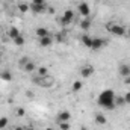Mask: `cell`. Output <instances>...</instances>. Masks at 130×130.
<instances>
[{"mask_svg":"<svg viewBox=\"0 0 130 130\" xmlns=\"http://www.w3.org/2000/svg\"><path fill=\"white\" fill-rule=\"evenodd\" d=\"M29 61H30V59H29L27 56H23V58H20V61H18V67H20V68L23 70V68H24V65L27 64Z\"/></svg>","mask_w":130,"mask_h":130,"instance_id":"obj_24","label":"cell"},{"mask_svg":"<svg viewBox=\"0 0 130 130\" xmlns=\"http://www.w3.org/2000/svg\"><path fill=\"white\" fill-rule=\"evenodd\" d=\"M59 124V130H70L71 126H70V121H65V123H58Z\"/></svg>","mask_w":130,"mask_h":130,"instance_id":"obj_26","label":"cell"},{"mask_svg":"<svg viewBox=\"0 0 130 130\" xmlns=\"http://www.w3.org/2000/svg\"><path fill=\"white\" fill-rule=\"evenodd\" d=\"M126 36L130 39V27H127V29H126Z\"/></svg>","mask_w":130,"mask_h":130,"instance_id":"obj_34","label":"cell"},{"mask_svg":"<svg viewBox=\"0 0 130 130\" xmlns=\"http://www.w3.org/2000/svg\"><path fill=\"white\" fill-rule=\"evenodd\" d=\"M35 33H36V36H38V38H42V36L50 35V32H48V29H47V27H36Z\"/></svg>","mask_w":130,"mask_h":130,"instance_id":"obj_18","label":"cell"},{"mask_svg":"<svg viewBox=\"0 0 130 130\" xmlns=\"http://www.w3.org/2000/svg\"><path fill=\"white\" fill-rule=\"evenodd\" d=\"M94 73H95L94 65L86 64V65H82V67H80V76H82L83 79H89V77H92Z\"/></svg>","mask_w":130,"mask_h":130,"instance_id":"obj_5","label":"cell"},{"mask_svg":"<svg viewBox=\"0 0 130 130\" xmlns=\"http://www.w3.org/2000/svg\"><path fill=\"white\" fill-rule=\"evenodd\" d=\"M115 104H117V106H124V104H126L124 97H123V95H120V97H115Z\"/></svg>","mask_w":130,"mask_h":130,"instance_id":"obj_28","label":"cell"},{"mask_svg":"<svg viewBox=\"0 0 130 130\" xmlns=\"http://www.w3.org/2000/svg\"><path fill=\"white\" fill-rule=\"evenodd\" d=\"M17 8H18V11H20L21 14H26V12L30 11V6H29L27 2H20V3L17 5Z\"/></svg>","mask_w":130,"mask_h":130,"instance_id":"obj_16","label":"cell"},{"mask_svg":"<svg viewBox=\"0 0 130 130\" xmlns=\"http://www.w3.org/2000/svg\"><path fill=\"white\" fill-rule=\"evenodd\" d=\"M123 97H124V101H126V104H130V91H129V92H126Z\"/></svg>","mask_w":130,"mask_h":130,"instance_id":"obj_29","label":"cell"},{"mask_svg":"<svg viewBox=\"0 0 130 130\" xmlns=\"http://www.w3.org/2000/svg\"><path fill=\"white\" fill-rule=\"evenodd\" d=\"M77 11H79V14H80L83 18L91 17V8H89V5H88L86 2H80V3L77 5Z\"/></svg>","mask_w":130,"mask_h":130,"instance_id":"obj_6","label":"cell"},{"mask_svg":"<svg viewBox=\"0 0 130 130\" xmlns=\"http://www.w3.org/2000/svg\"><path fill=\"white\" fill-rule=\"evenodd\" d=\"M115 92H113V89H104V91H101L100 94H98L97 97V104L98 106H101L103 109H106V110H112V109H115L117 107V104H115Z\"/></svg>","mask_w":130,"mask_h":130,"instance_id":"obj_1","label":"cell"},{"mask_svg":"<svg viewBox=\"0 0 130 130\" xmlns=\"http://www.w3.org/2000/svg\"><path fill=\"white\" fill-rule=\"evenodd\" d=\"M124 85H130V76L124 77Z\"/></svg>","mask_w":130,"mask_h":130,"instance_id":"obj_31","label":"cell"},{"mask_svg":"<svg viewBox=\"0 0 130 130\" xmlns=\"http://www.w3.org/2000/svg\"><path fill=\"white\" fill-rule=\"evenodd\" d=\"M12 41H14V44H15V45H18V47H20V45H23V44L26 42V39H24V36H23V35H18V36H17L15 39H12Z\"/></svg>","mask_w":130,"mask_h":130,"instance_id":"obj_23","label":"cell"},{"mask_svg":"<svg viewBox=\"0 0 130 130\" xmlns=\"http://www.w3.org/2000/svg\"><path fill=\"white\" fill-rule=\"evenodd\" d=\"M67 36H68V33H67V30H65V27H64V29H62L59 33H56V35H55V41L62 44V42H65V41H67Z\"/></svg>","mask_w":130,"mask_h":130,"instance_id":"obj_14","label":"cell"},{"mask_svg":"<svg viewBox=\"0 0 130 130\" xmlns=\"http://www.w3.org/2000/svg\"><path fill=\"white\" fill-rule=\"evenodd\" d=\"M26 129V127H23V126H15V127H14V130H24Z\"/></svg>","mask_w":130,"mask_h":130,"instance_id":"obj_33","label":"cell"},{"mask_svg":"<svg viewBox=\"0 0 130 130\" xmlns=\"http://www.w3.org/2000/svg\"><path fill=\"white\" fill-rule=\"evenodd\" d=\"M94 121H95V124H98V126H104V124L107 123L106 115H104V113H101V112H98V113L94 115Z\"/></svg>","mask_w":130,"mask_h":130,"instance_id":"obj_13","label":"cell"},{"mask_svg":"<svg viewBox=\"0 0 130 130\" xmlns=\"http://www.w3.org/2000/svg\"><path fill=\"white\" fill-rule=\"evenodd\" d=\"M91 26H92V20H91V17H86V18H83V20L80 21V29H83V30L91 29Z\"/></svg>","mask_w":130,"mask_h":130,"instance_id":"obj_15","label":"cell"},{"mask_svg":"<svg viewBox=\"0 0 130 130\" xmlns=\"http://www.w3.org/2000/svg\"><path fill=\"white\" fill-rule=\"evenodd\" d=\"M106 30L113 36H126V27L118 24V23H107Z\"/></svg>","mask_w":130,"mask_h":130,"instance_id":"obj_3","label":"cell"},{"mask_svg":"<svg viewBox=\"0 0 130 130\" xmlns=\"http://www.w3.org/2000/svg\"><path fill=\"white\" fill-rule=\"evenodd\" d=\"M9 124V120L8 117H0V130H5Z\"/></svg>","mask_w":130,"mask_h":130,"instance_id":"obj_22","label":"cell"},{"mask_svg":"<svg viewBox=\"0 0 130 130\" xmlns=\"http://www.w3.org/2000/svg\"><path fill=\"white\" fill-rule=\"evenodd\" d=\"M26 73H33V70H35V62L33 61H29L27 64L24 65V68H23Z\"/></svg>","mask_w":130,"mask_h":130,"instance_id":"obj_21","label":"cell"},{"mask_svg":"<svg viewBox=\"0 0 130 130\" xmlns=\"http://www.w3.org/2000/svg\"><path fill=\"white\" fill-rule=\"evenodd\" d=\"M30 3H33V5H47L45 0H32Z\"/></svg>","mask_w":130,"mask_h":130,"instance_id":"obj_30","label":"cell"},{"mask_svg":"<svg viewBox=\"0 0 130 130\" xmlns=\"http://www.w3.org/2000/svg\"><path fill=\"white\" fill-rule=\"evenodd\" d=\"M82 88H83V83H82L80 80H76V82H73V86H71V89H73L74 92H79V91H82Z\"/></svg>","mask_w":130,"mask_h":130,"instance_id":"obj_20","label":"cell"},{"mask_svg":"<svg viewBox=\"0 0 130 130\" xmlns=\"http://www.w3.org/2000/svg\"><path fill=\"white\" fill-rule=\"evenodd\" d=\"M18 35H21V33H20V30H18L15 26H11V27H9V30H8V36H9L11 39H15Z\"/></svg>","mask_w":130,"mask_h":130,"instance_id":"obj_17","label":"cell"},{"mask_svg":"<svg viewBox=\"0 0 130 130\" xmlns=\"http://www.w3.org/2000/svg\"><path fill=\"white\" fill-rule=\"evenodd\" d=\"M58 123H65V121H70L71 120V113H70V110H61L59 113H58Z\"/></svg>","mask_w":130,"mask_h":130,"instance_id":"obj_12","label":"cell"},{"mask_svg":"<svg viewBox=\"0 0 130 130\" xmlns=\"http://www.w3.org/2000/svg\"><path fill=\"white\" fill-rule=\"evenodd\" d=\"M107 44V39H104V38H94L92 39V47H91V50H94V52H97V50H101L104 45Z\"/></svg>","mask_w":130,"mask_h":130,"instance_id":"obj_7","label":"cell"},{"mask_svg":"<svg viewBox=\"0 0 130 130\" xmlns=\"http://www.w3.org/2000/svg\"><path fill=\"white\" fill-rule=\"evenodd\" d=\"M47 12H48V14H55V8H50V6H48V8H47Z\"/></svg>","mask_w":130,"mask_h":130,"instance_id":"obj_32","label":"cell"},{"mask_svg":"<svg viewBox=\"0 0 130 130\" xmlns=\"http://www.w3.org/2000/svg\"><path fill=\"white\" fill-rule=\"evenodd\" d=\"M92 39H94V36H91L89 33H83V35L80 36V41H82V44H83L86 48H91V47H92Z\"/></svg>","mask_w":130,"mask_h":130,"instance_id":"obj_10","label":"cell"},{"mask_svg":"<svg viewBox=\"0 0 130 130\" xmlns=\"http://www.w3.org/2000/svg\"><path fill=\"white\" fill-rule=\"evenodd\" d=\"M15 115H17V117H20V118H21V117H24V115H26L24 107H17V109H15Z\"/></svg>","mask_w":130,"mask_h":130,"instance_id":"obj_27","label":"cell"},{"mask_svg":"<svg viewBox=\"0 0 130 130\" xmlns=\"http://www.w3.org/2000/svg\"><path fill=\"white\" fill-rule=\"evenodd\" d=\"M44 130H56V129H55V127H45Z\"/></svg>","mask_w":130,"mask_h":130,"instance_id":"obj_35","label":"cell"},{"mask_svg":"<svg viewBox=\"0 0 130 130\" xmlns=\"http://www.w3.org/2000/svg\"><path fill=\"white\" fill-rule=\"evenodd\" d=\"M0 58H2V52H0Z\"/></svg>","mask_w":130,"mask_h":130,"instance_id":"obj_37","label":"cell"},{"mask_svg":"<svg viewBox=\"0 0 130 130\" xmlns=\"http://www.w3.org/2000/svg\"><path fill=\"white\" fill-rule=\"evenodd\" d=\"M0 64H2V58H0Z\"/></svg>","mask_w":130,"mask_h":130,"instance_id":"obj_38","label":"cell"},{"mask_svg":"<svg viewBox=\"0 0 130 130\" xmlns=\"http://www.w3.org/2000/svg\"><path fill=\"white\" fill-rule=\"evenodd\" d=\"M53 36L52 35H47V36H42V38H38V42H39V45L41 47H48V45H52L53 44Z\"/></svg>","mask_w":130,"mask_h":130,"instance_id":"obj_11","label":"cell"},{"mask_svg":"<svg viewBox=\"0 0 130 130\" xmlns=\"http://www.w3.org/2000/svg\"><path fill=\"white\" fill-rule=\"evenodd\" d=\"M118 74L124 79V77H127V76H130V64H120L118 65Z\"/></svg>","mask_w":130,"mask_h":130,"instance_id":"obj_9","label":"cell"},{"mask_svg":"<svg viewBox=\"0 0 130 130\" xmlns=\"http://www.w3.org/2000/svg\"><path fill=\"white\" fill-rule=\"evenodd\" d=\"M32 83L36 86H41V88H52L55 85V79L48 74V76H33L32 77Z\"/></svg>","mask_w":130,"mask_h":130,"instance_id":"obj_2","label":"cell"},{"mask_svg":"<svg viewBox=\"0 0 130 130\" xmlns=\"http://www.w3.org/2000/svg\"><path fill=\"white\" fill-rule=\"evenodd\" d=\"M36 74H38V76H48V68H47V67H39Z\"/></svg>","mask_w":130,"mask_h":130,"instance_id":"obj_25","label":"cell"},{"mask_svg":"<svg viewBox=\"0 0 130 130\" xmlns=\"http://www.w3.org/2000/svg\"><path fill=\"white\" fill-rule=\"evenodd\" d=\"M74 17H76V14H74V11H73V9H67V11H64L62 17L59 18V23H61V26H62V27L70 26V24L74 21Z\"/></svg>","mask_w":130,"mask_h":130,"instance_id":"obj_4","label":"cell"},{"mask_svg":"<svg viewBox=\"0 0 130 130\" xmlns=\"http://www.w3.org/2000/svg\"><path fill=\"white\" fill-rule=\"evenodd\" d=\"M29 6H30V12L33 14H44L47 12L48 8V5H33V3H29Z\"/></svg>","mask_w":130,"mask_h":130,"instance_id":"obj_8","label":"cell"},{"mask_svg":"<svg viewBox=\"0 0 130 130\" xmlns=\"http://www.w3.org/2000/svg\"><path fill=\"white\" fill-rule=\"evenodd\" d=\"M0 79L5 80V82H11V80H12V73L8 71V70H6V71H2V73H0Z\"/></svg>","mask_w":130,"mask_h":130,"instance_id":"obj_19","label":"cell"},{"mask_svg":"<svg viewBox=\"0 0 130 130\" xmlns=\"http://www.w3.org/2000/svg\"><path fill=\"white\" fill-rule=\"evenodd\" d=\"M24 130H36V129H33V127H26Z\"/></svg>","mask_w":130,"mask_h":130,"instance_id":"obj_36","label":"cell"}]
</instances>
